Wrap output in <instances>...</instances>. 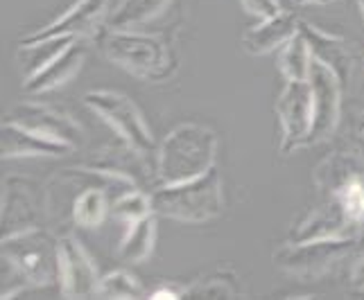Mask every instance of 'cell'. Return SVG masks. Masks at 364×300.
I'll use <instances>...</instances> for the list:
<instances>
[{"mask_svg":"<svg viewBox=\"0 0 364 300\" xmlns=\"http://www.w3.org/2000/svg\"><path fill=\"white\" fill-rule=\"evenodd\" d=\"M95 39L111 64L147 82H166L177 68L168 43L141 30H111L102 25Z\"/></svg>","mask_w":364,"mask_h":300,"instance_id":"obj_1","label":"cell"},{"mask_svg":"<svg viewBox=\"0 0 364 300\" xmlns=\"http://www.w3.org/2000/svg\"><path fill=\"white\" fill-rule=\"evenodd\" d=\"M0 255L5 269L18 280L21 291L59 282V240L41 226L5 235Z\"/></svg>","mask_w":364,"mask_h":300,"instance_id":"obj_2","label":"cell"},{"mask_svg":"<svg viewBox=\"0 0 364 300\" xmlns=\"http://www.w3.org/2000/svg\"><path fill=\"white\" fill-rule=\"evenodd\" d=\"M218 138L202 124L186 122L174 127L156 152V179L161 185L202 177L215 167Z\"/></svg>","mask_w":364,"mask_h":300,"instance_id":"obj_3","label":"cell"},{"mask_svg":"<svg viewBox=\"0 0 364 300\" xmlns=\"http://www.w3.org/2000/svg\"><path fill=\"white\" fill-rule=\"evenodd\" d=\"M156 215L181 223H204L222 215V177L213 167L202 177L181 183H166L149 194Z\"/></svg>","mask_w":364,"mask_h":300,"instance_id":"obj_4","label":"cell"},{"mask_svg":"<svg viewBox=\"0 0 364 300\" xmlns=\"http://www.w3.org/2000/svg\"><path fill=\"white\" fill-rule=\"evenodd\" d=\"M84 104L116 131L122 145H129L132 149L149 158L156 154L152 131L147 129L141 109L127 95L116 91H89L84 95Z\"/></svg>","mask_w":364,"mask_h":300,"instance_id":"obj_5","label":"cell"},{"mask_svg":"<svg viewBox=\"0 0 364 300\" xmlns=\"http://www.w3.org/2000/svg\"><path fill=\"white\" fill-rule=\"evenodd\" d=\"M360 237H333V240L287 242L274 253L276 267L296 278H319L358 248Z\"/></svg>","mask_w":364,"mask_h":300,"instance_id":"obj_6","label":"cell"},{"mask_svg":"<svg viewBox=\"0 0 364 300\" xmlns=\"http://www.w3.org/2000/svg\"><path fill=\"white\" fill-rule=\"evenodd\" d=\"M276 118L281 122V154H292L308 147L315 127V102H312L310 82L287 79L274 104Z\"/></svg>","mask_w":364,"mask_h":300,"instance_id":"obj_7","label":"cell"},{"mask_svg":"<svg viewBox=\"0 0 364 300\" xmlns=\"http://www.w3.org/2000/svg\"><path fill=\"white\" fill-rule=\"evenodd\" d=\"M100 273L84 244L73 235L59 237V287L64 298L97 296Z\"/></svg>","mask_w":364,"mask_h":300,"instance_id":"obj_8","label":"cell"},{"mask_svg":"<svg viewBox=\"0 0 364 300\" xmlns=\"http://www.w3.org/2000/svg\"><path fill=\"white\" fill-rule=\"evenodd\" d=\"M308 82L312 86V102H315V127H312L310 145H315L331 138L340 124L342 93L346 86L328 66L319 64V61H312Z\"/></svg>","mask_w":364,"mask_h":300,"instance_id":"obj_9","label":"cell"},{"mask_svg":"<svg viewBox=\"0 0 364 300\" xmlns=\"http://www.w3.org/2000/svg\"><path fill=\"white\" fill-rule=\"evenodd\" d=\"M7 120L21 124V127L30 129L34 133L43 135V138L64 143L68 147H77L84 138V131L77 122H75L64 111H57L48 104H36V102H23L11 109Z\"/></svg>","mask_w":364,"mask_h":300,"instance_id":"obj_10","label":"cell"},{"mask_svg":"<svg viewBox=\"0 0 364 300\" xmlns=\"http://www.w3.org/2000/svg\"><path fill=\"white\" fill-rule=\"evenodd\" d=\"M41 192L30 179L9 177L3 183V237L41 226Z\"/></svg>","mask_w":364,"mask_h":300,"instance_id":"obj_11","label":"cell"},{"mask_svg":"<svg viewBox=\"0 0 364 300\" xmlns=\"http://www.w3.org/2000/svg\"><path fill=\"white\" fill-rule=\"evenodd\" d=\"M109 9H111V0H80L64 16L48 23L41 30L25 34L21 43L50 39V36H86L91 32H97L100 21L109 16Z\"/></svg>","mask_w":364,"mask_h":300,"instance_id":"obj_12","label":"cell"},{"mask_svg":"<svg viewBox=\"0 0 364 300\" xmlns=\"http://www.w3.org/2000/svg\"><path fill=\"white\" fill-rule=\"evenodd\" d=\"M360 233L358 226L348 221V217L337 206V201L328 199L323 206L310 210L304 219L296 221L290 230L287 242H310V240H333V237H355Z\"/></svg>","mask_w":364,"mask_h":300,"instance_id":"obj_13","label":"cell"},{"mask_svg":"<svg viewBox=\"0 0 364 300\" xmlns=\"http://www.w3.org/2000/svg\"><path fill=\"white\" fill-rule=\"evenodd\" d=\"M299 30L306 36L312 59L319 61V64H323V66H328L346 86L350 79V72H353V61H355L350 43L340 34L323 32V30L315 28V25H308V23H301Z\"/></svg>","mask_w":364,"mask_h":300,"instance_id":"obj_14","label":"cell"},{"mask_svg":"<svg viewBox=\"0 0 364 300\" xmlns=\"http://www.w3.org/2000/svg\"><path fill=\"white\" fill-rule=\"evenodd\" d=\"M89 55V48L84 43V36H77L64 52H61L53 64L46 66L41 72L32 74V77H25L23 91L28 95H41L59 89V86L68 84L75 74H77Z\"/></svg>","mask_w":364,"mask_h":300,"instance_id":"obj_15","label":"cell"},{"mask_svg":"<svg viewBox=\"0 0 364 300\" xmlns=\"http://www.w3.org/2000/svg\"><path fill=\"white\" fill-rule=\"evenodd\" d=\"M301 23L290 11H279L269 18H260L258 25L249 28L242 34V48L249 55L260 57V55H269L274 50H281L292 36L299 34Z\"/></svg>","mask_w":364,"mask_h":300,"instance_id":"obj_16","label":"cell"},{"mask_svg":"<svg viewBox=\"0 0 364 300\" xmlns=\"http://www.w3.org/2000/svg\"><path fill=\"white\" fill-rule=\"evenodd\" d=\"M73 147L43 138L21 124L5 120L3 122V160L11 158H36V156H64L70 154Z\"/></svg>","mask_w":364,"mask_h":300,"instance_id":"obj_17","label":"cell"},{"mask_svg":"<svg viewBox=\"0 0 364 300\" xmlns=\"http://www.w3.org/2000/svg\"><path fill=\"white\" fill-rule=\"evenodd\" d=\"M172 0H111L105 25L111 30H141L166 14Z\"/></svg>","mask_w":364,"mask_h":300,"instance_id":"obj_18","label":"cell"},{"mask_svg":"<svg viewBox=\"0 0 364 300\" xmlns=\"http://www.w3.org/2000/svg\"><path fill=\"white\" fill-rule=\"evenodd\" d=\"M156 240V212L136 221L134 226L127 228L122 242L118 246V257L127 265H138V262L147 260L154 251Z\"/></svg>","mask_w":364,"mask_h":300,"instance_id":"obj_19","label":"cell"},{"mask_svg":"<svg viewBox=\"0 0 364 300\" xmlns=\"http://www.w3.org/2000/svg\"><path fill=\"white\" fill-rule=\"evenodd\" d=\"M77 39V36H50V39H39L30 43H21V61H23V72L25 77L41 72L46 66L64 52V50Z\"/></svg>","mask_w":364,"mask_h":300,"instance_id":"obj_20","label":"cell"},{"mask_svg":"<svg viewBox=\"0 0 364 300\" xmlns=\"http://www.w3.org/2000/svg\"><path fill=\"white\" fill-rule=\"evenodd\" d=\"M312 61L315 59H312L310 45L306 41V36L301 34V30L296 36H292V39L279 50V68L285 79L308 82Z\"/></svg>","mask_w":364,"mask_h":300,"instance_id":"obj_21","label":"cell"},{"mask_svg":"<svg viewBox=\"0 0 364 300\" xmlns=\"http://www.w3.org/2000/svg\"><path fill=\"white\" fill-rule=\"evenodd\" d=\"M154 208H152V196H147L143 190H129L120 194L118 199H114L111 204V217L116 221L124 223V226H134L136 221H141L143 217L152 215Z\"/></svg>","mask_w":364,"mask_h":300,"instance_id":"obj_22","label":"cell"},{"mask_svg":"<svg viewBox=\"0 0 364 300\" xmlns=\"http://www.w3.org/2000/svg\"><path fill=\"white\" fill-rule=\"evenodd\" d=\"M100 298H141L143 287L132 273L127 271H114L100 280Z\"/></svg>","mask_w":364,"mask_h":300,"instance_id":"obj_23","label":"cell"},{"mask_svg":"<svg viewBox=\"0 0 364 300\" xmlns=\"http://www.w3.org/2000/svg\"><path fill=\"white\" fill-rule=\"evenodd\" d=\"M188 296H224V298H233L237 296V284H235V276L231 271H218L213 276L199 280L197 284H193L191 289H186Z\"/></svg>","mask_w":364,"mask_h":300,"instance_id":"obj_24","label":"cell"},{"mask_svg":"<svg viewBox=\"0 0 364 300\" xmlns=\"http://www.w3.org/2000/svg\"><path fill=\"white\" fill-rule=\"evenodd\" d=\"M240 3L249 14L256 18H269L281 11L279 0H240Z\"/></svg>","mask_w":364,"mask_h":300,"instance_id":"obj_25","label":"cell"},{"mask_svg":"<svg viewBox=\"0 0 364 300\" xmlns=\"http://www.w3.org/2000/svg\"><path fill=\"white\" fill-rule=\"evenodd\" d=\"M350 287L358 291H364V253L358 257L353 271H350Z\"/></svg>","mask_w":364,"mask_h":300,"instance_id":"obj_26","label":"cell"},{"mask_svg":"<svg viewBox=\"0 0 364 300\" xmlns=\"http://www.w3.org/2000/svg\"><path fill=\"white\" fill-rule=\"evenodd\" d=\"M181 294H186V289L181 291V289H174V287H159V289H154L152 294V298H156V300H161V298H168V300H174V298H179Z\"/></svg>","mask_w":364,"mask_h":300,"instance_id":"obj_27","label":"cell"},{"mask_svg":"<svg viewBox=\"0 0 364 300\" xmlns=\"http://www.w3.org/2000/svg\"><path fill=\"white\" fill-rule=\"evenodd\" d=\"M355 143L360 145V149H362V152H364V113L360 116V120L355 122Z\"/></svg>","mask_w":364,"mask_h":300,"instance_id":"obj_28","label":"cell"},{"mask_svg":"<svg viewBox=\"0 0 364 300\" xmlns=\"http://www.w3.org/2000/svg\"><path fill=\"white\" fill-rule=\"evenodd\" d=\"M296 5H328L331 0H294Z\"/></svg>","mask_w":364,"mask_h":300,"instance_id":"obj_29","label":"cell"},{"mask_svg":"<svg viewBox=\"0 0 364 300\" xmlns=\"http://www.w3.org/2000/svg\"><path fill=\"white\" fill-rule=\"evenodd\" d=\"M358 5H360V9H362V16H364V0H358Z\"/></svg>","mask_w":364,"mask_h":300,"instance_id":"obj_30","label":"cell"}]
</instances>
